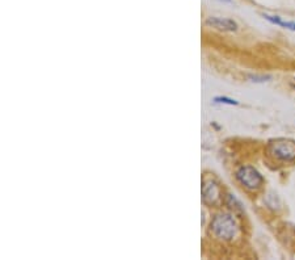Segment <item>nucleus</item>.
Here are the masks:
<instances>
[{"label":"nucleus","mask_w":295,"mask_h":260,"mask_svg":"<svg viewBox=\"0 0 295 260\" xmlns=\"http://www.w3.org/2000/svg\"><path fill=\"white\" fill-rule=\"evenodd\" d=\"M202 196H204L205 204L209 205H218L222 197H221V188L218 187V184L214 182L206 183L202 188Z\"/></svg>","instance_id":"4"},{"label":"nucleus","mask_w":295,"mask_h":260,"mask_svg":"<svg viewBox=\"0 0 295 260\" xmlns=\"http://www.w3.org/2000/svg\"><path fill=\"white\" fill-rule=\"evenodd\" d=\"M250 79H251V80H252V82L263 83V82H266V80H269V79H270V76H265V75H263V76L252 75V76H250Z\"/></svg>","instance_id":"8"},{"label":"nucleus","mask_w":295,"mask_h":260,"mask_svg":"<svg viewBox=\"0 0 295 260\" xmlns=\"http://www.w3.org/2000/svg\"><path fill=\"white\" fill-rule=\"evenodd\" d=\"M214 103H217V104H227V105L239 104L236 100L230 99V97H226V96H217V97H214Z\"/></svg>","instance_id":"7"},{"label":"nucleus","mask_w":295,"mask_h":260,"mask_svg":"<svg viewBox=\"0 0 295 260\" xmlns=\"http://www.w3.org/2000/svg\"><path fill=\"white\" fill-rule=\"evenodd\" d=\"M263 17L265 20H268L269 23L274 24V25H278V27L285 28V29H289V31H293L295 32V23L294 21H283L280 16H270V15H263Z\"/></svg>","instance_id":"6"},{"label":"nucleus","mask_w":295,"mask_h":260,"mask_svg":"<svg viewBox=\"0 0 295 260\" xmlns=\"http://www.w3.org/2000/svg\"><path fill=\"white\" fill-rule=\"evenodd\" d=\"M206 25L219 29V31H224V32H235L237 29V24L231 18L209 17L206 20Z\"/></svg>","instance_id":"5"},{"label":"nucleus","mask_w":295,"mask_h":260,"mask_svg":"<svg viewBox=\"0 0 295 260\" xmlns=\"http://www.w3.org/2000/svg\"><path fill=\"white\" fill-rule=\"evenodd\" d=\"M211 230L213 233L221 239L231 241L239 234L240 226L234 215L231 214H218L211 221Z\"/></svg>","instance_id":"1"},{"label":"nucleus","mask_w":295,"mask_h":260,"mask_svg":"<svg viewBox=\"0 0 295 260\" xmlns=\"http://www.w3.org/2000/svg\"><path fill=\"white\" fill-rule=\"evenodd\" d=\"M236 179L241 185L250 191L259 189L264 183L263 175L252 166H243L236 171Z\"/></svg>","instance_id":"2"},{"label":"nucleus","mask_w":295,"mask_h":260,"mask_svg":"<svg viewBox=\"0 0 295 260\" xmlns=\"http://www.w3.org/2000/svg\"><path fill=\"white\" fill-rule=\"evenodd\" d=\"M270 154L276 159L282 162H293L295 160V142L289 139H280L270 143L269 146Z\"/></svg>","instance_id":"3"},{"label":"nucleus","mask_w":295,"mask_h":260,"mask_svg":"<svg viewBox=\"0 0 295 260\" xmlns=\"http://www.w3.org/2000/svg\"><path fill=\"white\" fill-rule=\"evenodd\" d=\"M291 86H293V87H294V88H295V84H291Z\"/></svg>","instance_id":"9"}]
</instances>
